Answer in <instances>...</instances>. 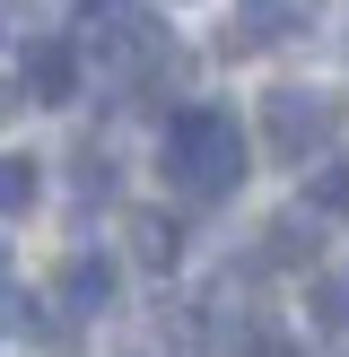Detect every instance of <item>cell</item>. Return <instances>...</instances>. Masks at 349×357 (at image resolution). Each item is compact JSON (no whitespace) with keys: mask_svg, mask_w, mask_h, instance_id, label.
<instances>
[{"mask_svg":"<svg viewBox=\"0 0 349 357\" xmlns=\"http://www.w3.org/2000/svg\"><path fill=\"white\" fill-rule=\"evenodd\" d=\"M166 183L184 192V201H227V192L244 183V131H236V114L184 105V114L166 122Z\"/></svg>","mask_w":349,"mask_h":357,"instance_id":"cell-1","label":"cell"},{"mask_svg":"<svg viewBox=\"0 0 349 357\" xmlns=\"http://www.w3.org/2000/svg\"><path fill=\"white\" fill-rule=\"evenodd\" d=\"M332 131H341V105H332L323 87H271V96H262V139H271V157H288V166L323 157Z\"/></svg>","mask_w":349,"mask_h":357,"instance_id":"cell-2","label":"cell"},{"mask_svg":"<svg viewBox=\"0 0 349 357\" xmlns=\"http://www.w3.org/2000/svg\"><path fill=\"white\" fill-rule=\"evenodd\" d=\"M114 288H122V279H114V261H105V253H70L61 279H52V305H61L70 323H96V314L114 305Z\"/></svg>","mask_w":349,"mask_h":357,"instance_id":"cell-3","label":"cell"},{"mask_svg":"<svg viewBox=\"0 0 349 357\" xmlns=\"http://www.w3.org/2000/svg\"><path fill=\"white\" fill-rule=\"evenodd\" d=\"M306 9H314V0H244V9L227 17V52H271V44H288V35L306 26Z\"/></svg>","mask_w":349,"mask_h":357,"instance_id":"cell-4","label":"cell"},{"mask_svg":"<svg viewBox=\"0 0 349 357\" xmlns=\"http://www.w3.org/2000/svg\"><path fill=\"white\" fill-rule=\"evenodd\" d=\"M17 79H27L35 105H70L79 96V52H70L61 35H35V44L17 52Z\"/></svg>","mask_w":349,"mask_h":357,"instance_id":"cell-5","label":"cell"},{"mask_svg":"<svg viewBox=\"0 0 349 357\" xmlns=\"http://www.w3.org/2000/svg\"><path fill=\"white\" fill-rule=\"evenodd\" d=\"M131 253L149 261V271H174V253H184V236H174V218H157V209H140V218H131Z\"/></svg>","mask_w":349,"mask_h":357,"instance_id":"cell-6","label":"cell"},{"mask_svg":"<svg viewBox=\"0 0 349 357\" xmlns=\"http://www.w3.org/2000/svg\"><path fill=\"white\" fill-rule=\"evenodd\" d=\"M306 305H314V323H323V331H349V271H314Z\"/></svg>","mask_w":349,"mask_h":357,"instance_id":"cell-7","label":"cell"},{"mask_svg":"<svg viewBox=\"0 0 349 357\" xmlns=\"http://www.w3.org/2000/svg\"><path fill=\"white\" fill-rule=\"evenodd\" d=\"M35 157H0V218H17V209H35Z\"/></svg>","mask_w":349,"mask_h":357,"instance_id":"cell-8","label":"cell"},{"mask_svg":"<svg viewBox=\"0 0 349 357\" xmlns=\"http://www.w3.org/2000/svg\"><path fill=\"white\" fill-rule=\"evenodd\" d=\"M306 201H314V209H332V218H349V166H323V174L306 183Z\"/></svg>","mask_w":349,"mask_h":357,"instance_id":"cell-9","label":"cell"},{"mask_svg":"<svg viewBox=\"0 0 349 357\" xmlns=\"http://www.w3.org/2000/svg\"><path fill=\"white\" fill-rule=\"evenodd\" d=\"M314 253V218H279L271 227V261H306Z\"/></svg>","mask_w":349,"mask_h":357,"instance_id":"cell-10","label":"cell"},{"mask_svg":"<svg viewBox=\"0 0 349 357\" xmlns=\"http://www.w3.org/2000/svg\"><path fill=\"white\" fill-rule=\"evenodd\" d=\"M236 357H306V349H297L288 331H244V340H236Z\"/></svg>","mask_w":349,"mask_h":357,"instance_id":"cell-11","label":"cell"},{"mask_svg":"<svg viewBox=\"0 0 349 357\" xmlns=\"http://www.w3.org/2000/svg\"><path fill=\"white\" fill-rule=\"evenodd\" d=\"M105 183H114V166H105L96 149H79V192H87V201H105Z\"/></svg>","mask_w":349,"mask_h":357,"instance_id":"cell-12","label":"cell"},{"mask_svg":"<svg viewBox=\"0 0 349 357\" xmlns=\"http://www.w3.org/2000/svg\"><path fill=\"white\" fill-rule=\"evenodd\" d=\"M0 44H27V9L17 0H0Z\"/></svg>","mask_w":349,"mask_h":357,"instance_id":"cell-13","label":"cell"},{"mask_svg":"<svg viewBox=\"0 0 349 357\" xmlns=\"http://www.w3.org/2000/svg\"><path fill=\"white\" fill-rule=\"evenodd\" d=\"M9 114H17V96H9V87H0V122H9Z\"/></svg>","mask_w":349,"mask_h":357,"instance_id":"cell-14","label":"cell"},{"mask_svg":"<svg viewBox=\"0 0 349 357\" xmlns=\"http://www.w3.org/2000/svg\"><path fill=\"white\" fill-rule=\"evenodd\" d=\"M0 288H9V253H0Z\"/></svg>","mask_w":349,"mask_h":357,"instance_id":"cell-15","label":"cell"}]
</instances>
